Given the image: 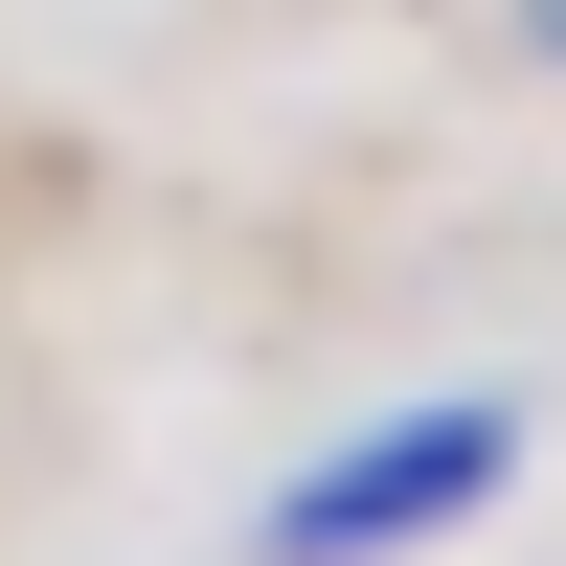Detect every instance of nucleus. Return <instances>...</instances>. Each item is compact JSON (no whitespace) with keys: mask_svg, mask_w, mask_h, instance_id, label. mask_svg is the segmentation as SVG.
<instances>
[{"mask_svg":"<svg viewBox=\"0 0 566 566\" xmlns=\"http://www.w3.org/2000/svg\"><path fill=\"white\" fill-rule=\"evenodd\" d=\"M499 476H522V408H386V431H340L295 499L250 522V566H408V544H453V522H499Z\"/></svg>","mask_w":566,"mask_h":566,"instance_id":"obj_1","label":"nucleus"},{"mask_svg":"<svg viewBox=\"0 0 566 566\" xmlns=\"http://www.w3.org/2000/svg\"><path fill=\"white\" fill-rule=\"evenodd\" d=\"M522 23H544V69H566V0H522Z\"/></svg>","mask_w":566,"mask_h":566,"instance_id":"obj_2","label":"nucleus"}]
</instances>
